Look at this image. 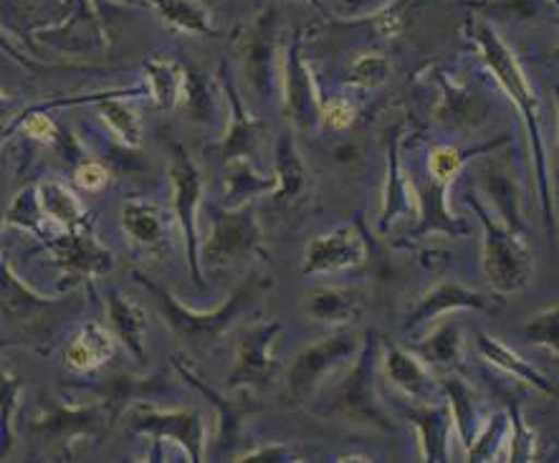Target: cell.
I'll return each mask as SVG.
<instances>
[{"instance_id":"obj_15","label":"cell","mask_w":559,"mask_h":463,"mask_svg":"<svg viewBox=\"0 0 559 463\" xmlns=\"http://www.w3.org/2000/svg\"><path fill=\"white\" fill-rule=\"evenodd\" d=\"M497 309L493 305H489V299L481 297V294L476 292H468L463 289L459 284H441L436 286L433 292H428L426 297L415 311L411 314V324H420L426 322L430 317H438L441 311H449V309Z\"/></svg>"},{"instance_id":"obj_12","label":"cell","mask_w":559,"mask_h":463,"mask_svg":"<svg viewBox=\"0 0 559 463\" xmlns=\"http://www.w3.org/2000/svg\"><path fill=\"white\" fill-rule=\"evenodd\" d=\"M286 102H289V111L299 127H309L311 119L317 117L314 84H311V74L299 54V38L286 56Z\"/></svg>"},{"instance_id":"obj_2","label":"cell","mask_w":559,"mask_h":463,"mask_svg":"<svg viewBox=\"0 0 559 463\" xmlns=\"http://www.w3.org/2000/svg\"><path fill=\"white\" fill-rule=\"evenodd\" d=\"M478 215H481L484 228H486V244H484V269L489 276L491 286L501 294L516 292L530 282L532 276V253L526 246L519 241L514 230L499 228L497 223H491L489 213L484 211L476 201Z\"/></svg>"},{"instance_id":"obj_3","label":"cell","mask_w":559,"mask_h":463,"mask_svg":"<svg viewBox=\"0 0 559 463\" xmlns=\"http://www.w3.org/2000/svg\"><path fill=\"white\" fill-rule=\"evenodd\" d=\"M359 337L355 332H340L334 337H326L317 345L301 349L297 360L292 363L286 372V393L294 403H305L314 393L319 382H322L332 370L345 365L355 355Z\"/></svg>"},{"instance_id":"obj_36","label":"cell","mask_w":559,"mask_h":463,"mask_svg":"<svg viewBox=\"0 0 559 463\" xmlns=\"http://www.w3.org/2000/svg\"><path fill=\"white\" fill-rule=\"evenodd\" d=\"M74 178H76L79 188L90 190V193H97V190H102L109 182V170L102 163H94V159H90V163L76 167Z\"/></svg>"},{"instance_id":"obj_13","label":"cell","mask_w":559,"mask_h":463,"mask_svg":"<svg viewBox=\"0 0 559 463\" xmlns=\"http://www.w3.org/2000/svg\"><path fill=\"white\" fill-rule=\"evenodd\" d=\"M309 319L324 324H345L362 311V294L357 289H314L307 294Z\"/></svg>"},{"instance_id":"obj_32","label":"cell","mask_w":559,"mask_h":463,"mask_svg":"<svg viewBox=\"0 0 559 463\" xmlns=\"http://www.w3.org/2000/svg\"><path fill=\"white\" fill-rule=\"evenodd\" d=\"M390 71V63L382 54H365L359 56L353 67V82L362 84V86H378L380 82H385Z\"/></svg>"},{"instance_id":"obj_33","label":"cell","mask_w":559,"mask_h":463,"mask_svg":"<svg viewBox=\"0 0 559 463\" xmlns=\"http://www.w3.org/2000/svg\"><path fill=\"white\" fill-rule=\"evenodd\" d=\"M41 205H38L36 190H23V193L15 198L11 211H8V223H15V226L38 230V218H41Z\"/></svg>"},{"instance_id":"obj_10","label":"cell","mask_w":559,"mask_h":463,"mask_svg":"<svg viewBox=\"0 0 559 463\" xmlns=\"http://www.w3.org/2000/svg\"><path fill=\"white\" fill-rule=\"evenodd\" d=\"M241 56L251 84L261 94L269 92L274 63V11H263L241 38Z\"/></svg>"},{"instance_id":"obj_27","label":"cell","mask_w":559,"mask_h":463,"mask_svg":"<svg viewBox=\"0 0 559 463\" xmlns=\"http://www.w3.org/2000/svg\"><path fill=\"white\" fill-rule=\"evenodd\" d=\"M445 390H449V397H451V408L453 415H456V426H459V434L463 438V443L468 446L476 441V413H474V395H471V390L463 385L461 380H445L443 382Z\"/></svg>"},{"instance_id":"obj_1","label":"cell","mask_w":559,"mask_h":463,"mask_svg":"<svg viewBox=\"0 0 559 463\" xmlns=\"http://www.w3.org/2000/svg\"><path fill=\"white\" fill-rule=\"evenodd\" d=\"M138 282L145 284L147 289L155 294V299H157L159 309H163L167 324L173 327V332L178 334L186 345H190V349H205L211 342L218 340L221 334L236 322L238 314L249 307V301H253V297H255L253 282H246L241 289L230 297V301H226V305L215 309L213 314H198V311H188L178 299L173 297V294H167L163 286H157L155 282H147L145 276L138 274Z\"/></svg>"},{"instance_id":"obj_23","label":"cell","mask_w":559,"mask_h":463,"mask_svg":"<svg viewBox=\"0 0 559 463\" xmlns=\"http://www.w3.org/2000/svg\"><path fill=\"white\" fill-rule=\"evenodd\" d=\"M147 3L155 5L157 13L175 28L190 31V34H213L207 13L195 0H147Z\"/></svg>"},{"instance_id":"obj_6","label":"cell","mask_w":559,"mask_h":463,"mask_svg":"<svg viewBox=\"0 0 559 463\" xmlns=\"http://www.w3.org/2000/svg\"><path fill=\"white\" fill-rule=\"evenodd\" d=\"M170 178H173V190H175V207H178V221L182 230H186L190 271H193L195 284L203 286L201 266H198V226H195V207H198V201H201L203 182L195 163L182 153L180 147L175 150Z\"/></svg>"},{"instance_id":"obj_20","label":"cell","mask_w":559,"mask_h":463,"mask_svg":"<svg viewBox=\"0 0 559 463\" xmlns=\"http://www.w3.org/2000/svg\"><path fill=\"white\" fill-rule=\"evenodd\" d=\"M276 167H278V182H282V186H278L276 201H292V198H297L301 193V188H305L309 180L307 167L301 163L292 134H282V140H278Z\"/></svg>"},{"instance_id":"obj_19","label":"cell","mask_w":559,"mask_h":463,"mask_svg":"<svg viewBox=\"0 0 559 463\" xmlns=\"http://www.w3.org/2000/svg\"><path fill=\"white\" fill-rule=\"evenodd\" d=\"M38 205H41V213L49 215L51 221L59 223V226L74 230L84 223V207L79 203V198L71 193L67 186L61 182H41L36 188Z\"/></svg>"},{"instance_id":"obj_28","label":"cell","mask_w":559,"mask_h":463,"mask_svg":"<svg viewBox=\"0 0 559 463\" xmlns=\"http://www.w3.org/2000/svg\"><path fill=\"white\" fill-rule=\"evenodd\" d=\"M147 79L150 90H153L159 107H173L180 94V79L182 71L170 61H150L147 63Z\"/></svg>"},{"instance_id":"obj_17","label":"cell","mask_w":559,"mask_h":463,"mask_svg":"<svg viewBox=\"0 0 559 463\" xmlns=\"http://www.w3.org/2000/svg\"><path fill=\"white\" fill-rule=\"evenodd\" d=\"M109 322L111 330L127 347L132 349L134 357L145 355V332H147V317L138 305L119 297V294H109Z\"/></svg>"},{"instance_id":"obj_18","label":"cell","mask_w":559,"mask_h":463,"mask_svg":"<svg viewBox=\"0 0 559 463\" xmlns=\"http://www.w3.org/2000/svg\"><path fill=\"white\" fill-rule=\"evenodd\" d=\"M122 228L132 241L150 246V249L165 241V223L155 203L127 201L122 207Z\"/></svg>"},{"instance_id":"obj_5","label":"cell","mask_w":559,"mask_h":463,"mask_svg":"<svg viewBox=\"0 0 559 463\" xmlns=\"http://www.w3.org/2000/svg\"><path fill=\"white\" fill-rule=\"evenodd\" d=\"M476 38H478V44H481L486 63L493 69V74H497L499 82L504 84V90L511 94V99H514L519 107L524 109V117L530 119V127H532V138H537L539 134L537 132V102H534L530 82H526L522 69H519L514 54L509 51V46L501 41V38L497 36V31H493L491 26H478Z\"/></svg>"},{"instance_id":"obj_21","label":"cell","mask_w":559,"mask_h":463,"mask_svg":"<svg viewBox=\"0 0 559 463\" xmlns=\"http://www.w3.org/2000/svg\"><path fill=\"white\" fill-rule=\"evenodd\" d=\"M411 420L420 426V443L428 461H445V438H449V413L433 408V403H426V408H411Z\"/></svg>"},{"instance_id":"obj_14","label":"cell","mask_w":559,"mask_h":463,"mask_svg":"<svg viewBox=\"0 0 559 463\" xmlns=\"http://www.w3.org/2000/svg\"><path fill=\"white\" fill-rule=\"evenodd\" d=\"M51 249L71 271H79V274H104L111 269V253L90 236L67 234L59 241H53Z\"/></svg>"},{"instance_id":"obj_24","label":"cell","mask_w":559,"mask_h":463,"mask_svg":"<svg viewBox=\"0 0 559 463\" xmlns=\"http://www.w3.org/2000/svg\"><path fill=\"white\" fill-rule=\"evenodd\" d=\"M99 115L104 117V122H107L111 130L119 134V140L124 142V145L130 147H138L140 140H142V127H140V117L138 111L127 107L124 102H119L117 97H99Z\"/></svg>"},{"instance_id":"obj_37","label":"cell","mask_w":559,"mask_h":463,"mask_svg":"<svg viewBox=\"0 0 559 463\" xmlns=\"http://www.w3.org/2000/svg\"><path fill=\"white\" fill-rule=\"evenodd\" d=\"M23 132L38 142H53L56 134H59V127H56V122L49 115L34 111V115H28L26 119H23Z\"/></svg>"},{"instance_id":"obj_31","label":"cell","mask_w":559,"mask_h":463,"mask_svg":"<svg viewBox=\"0 0 559 463\" xmlns=\"http://www.w3.org/2000/svg\"><path fill=\"white\" fill-rule=\"evenodd\" d=\"M461 165H463V155L456 147H436L428 159L430 175H433V180L441 182V186H449V182L456 178Z\"/></svg>"},{"instance_id":"obj_38","label":"cell","mask_w":559,"mask_h":463,"mask_svg":"<svg viewBox=\"0 0 559 463\" xmlns=\"http://www.w3.org/2000/svg\"><path fill=\"white\" fill-rule=\"evenodd\" d=\"M326 124L334 127V130H345L355 122V109L349 107L345 99H332L330 107H326Z\"/></svg>"},{"instance_id":"obj_40","label":"cell","mask_w":559,"mask_h":463,"mask_svg":"<svg viewBox=\"0 0 559 463\" xmlns=\"http://www.w3.org/2000/svg\"><path fill=\"white\" fill-rule=\"evenodd\" d=\"M5 97H3V94H0V117H3V111H5Z\"/></svg>"},{"instance_id":"obj_11","label":"cell","mask_w":559,"mask_h":463,"mask_svg":"<svg viewBox=\"0 0 559 463\" xmlns=\"http://www.w3.org/2000/svg\"><path fill=\"white\" fill-rule=\"evenodd\" d=\"M370 372H372L370 370V347H367L362 360H359V365H357L355 375L347 380V385L342 388V393L337 397V411L349 415V418L370 420V423H378V426H382V423H385V415L380 413L378 403H374Z\"/></svg>"},{"instance_id":"obj_30","label":"cell","mask_w":559,"mask_h":463,"mask_svg":"<svg viewBox=\"0 0 559 463\" xmlns=\"http://www.w3.org/2000/svg\"><path fill=\"white\" fill-rule=\"evenodd\" d=\"M228 94H230V99H234V109H236V115H234L236 124L230 127V138H228V147H226V153L230 155V153H236V150L253 147V142H255V138H259L261 127L246 117L243 104L238 102L234 86H228Z\"/></svg>"},{"instance_id":"obj_7","label":"cell","mask_w":559,"mask_h":463,"mask_svg":"<svg viewBox=\"0 0 559 463\" xmlns=\"http://www.w3.org/2000/svg\"><path fill=\"white\" fill-rule=\"evenodd\" d=\"M282 324L271 322V324H255L253 330H249L238 342V353H236V367L234 372L228 375V385L238 388V385H251V388H263L266 382L276 375V360L269 357V347L271 342L276 340Z\"/></svg>"},{"instance_id":"obj_25","label":"cell","mask_w":559,"mask_h":463,"mask_svg":"<svg viewBox=\"0 0 559 463\" xmlns=\"http://www.w3.org/2000/svg\"><path fill=\"white\" fill-rule=\"evenodd\" d=\"M459 353H461V332H459V324H451V322L443 324L441 330H436L420 345V355L426 357L428 363L441 365V367L456 365Z\"/></svg>"},{"instance_id":"obj_35","label":"cell","mask_w":559,"mask_h":463,"mask_svg":"<svg viewBox=\"0 0 559 463\" xmlns=\"http://www.w3.org/2000/svg\"><path fill=\"white\" fill-rule=\"evenodd\" d=\"M522 332L530 342H539V345H547L557 353V309H549L537 319H532Z\"/></svg>"},{"instance_id":"obj_26","label":"cell","mask_w":559,"mask_h":463,"mask_svg":"<svg viewBox=\"0 0 559 463\" xmlns=\"http://www.w3.org/2000/svg\"><path fill=\"white\" fill-rule=\"evenodd\" d=\"M44 305L46 301L31 294L11 271L0 269V314H26L28 309H41Z\"/></svg>"},{"instance_id":"obj_9","label":"cell","mask_w":559,"mask_h":463,"mask_svg":"<svg viewBox=\"0 0 559 463\" xmlns=\"http://www.w3.org/2000/svg\"><path fill=\"white\" fill-rule=\"evenodd\" d=\"M365 261V244L355 228H340L334 234L319 236L307 246L305 274H326Z\"/></svg>"},{"instance_id":"obj_22","label":"cell","mask_w":559,"mask_h":463,"mask_svg":"<svg viewBox=\"0 0 559 463\" xmlns=\"http://www.w3.org/2000/svg\"><path fill=\"white\" fill-rule=\"evenodd\" d=\"M478 347H481V353H484L486 360H491L493 365L504 367V370L514 375V378H522L526 382H532L534 388H539L542 393H547V395L555 393V388L549 385V382L542 378V375L534 370L532 365H526V363L519 360V357L511 353V349H507L504 345H499V342H493L491 337H486V334H478Z\"/></svg>"},{"instance_id":"obj_39","label":"cell","mask_w":559,"mask_h":463,"mask_svg":"<svg viewBox=\"0 0 559 463\" xmlns=\"http://www.w3.org/2000/svg\"><path fill=\"white\" fill-rule=\"evenodd\" d=\"M284 459H289V451H284V449H278V446H274V449L249 453V456L241 459V461H284Z\"/></svg>"},{"instance_id":"obj_34","label":"cell","mask_w":559,"mask_h":463,"mask_svg":"<svg viewBox=\"0 0 559 463\" xmlns=\"http://www.w3.org/2000/svg\"><path fill=\"white\" fill-rule=\"evenodd\" d=\"M79 340L84 342V347L90 349L94 360H97V365L107 363L111 353H115V340H111V334L104 330L102 324L97 322H90L82 330V334H79Z\"/></svg>"},{"instance_id":"obj_8","label":"cell","mask_w":559,"mask_h":463,"mask_svg":"<svg viewBox=\"0 0 559 463\" xmlns=\"http://www.w3.org/2000/svg\"><path fill=\"white\" fill-rule=\"evenodd\" d=\"M132 430L159 438H175L188 449L193 461L203 459V420L198 413H157L140 408L132 415Z\"/></svg>"},{"instance_id":"obj_29","label":"cell","mask_w":559,"mask_h":463,"mask_svg":"<svg viewBox=\"0 0 559 463\" xmlns=\"http://www.w3.org/2000/svg\"><path fill=\"white\" fill-rule=\"evenodd\" d=\"M19 390H21V380L15 375H8L5 370H0V456H5L8 449H11V438H13V413L15 405H19Z\"/></svg>"},{"instance_id":"obj_16","label":"cell","mask_w":559,"mask_h":463,"mask_svg":"<svg viewBox=\"0 0 559 463\" xmlns=\"http://www.w3.org/2000/svg\"><path fill=\"white\" fill-rule=\"evenodd\" d=\"M385 370L390 375V380L395 382L397 388L405 390L407 395L415 397L420 403H433V393H436V382L428 378V372L413 360L411 355L403 353V349L390 347L385 355Z\"/></svg>"},{"instance_id":"obj_4","label":"cell","mask_w":559,"mask_h":463,"mask_svg":"<svg viewBox=\"0 0 559 463\" xmlns=\"http://www.w3.org/2000/svg\"><path fill=\"white\" fill-rule=\"evenodd\" d=\"M213 230L205 244V259L218 266L238 257H249L261 241V228L251 207L243 211H213Z\"/></svg>"}]
</instances>
